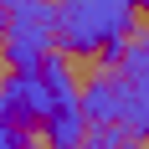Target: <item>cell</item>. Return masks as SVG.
<instances>
[{
	"instance_id": "cell-1",
	"label": "cell",
	"mask_w": 149,
	"mask_h": 149,
	"mask_svg": "<svg viewBox=\"0 0 149 149\" xmlns=\"http://www.w3.org/2000/svg\"><path fill=\"white\" fill-rule=\"evenodd\" d=\"M134 36L139 15L129 0H57L52 46H62L67 57H103V67H118Z\"/></svg>"
},
{
	"instance_id": "cell-2",
	"label": "cell",
	"mask_w": 149,
	"mask_h": 149,
	"mask_svg": "<svg viewBox=\"0 0 149 149\" xmlns=\"http://www.w3.org/2000/svg\"><path fill=\"white\" fill-rule=\"evenodd\" d=\"M5 67H36L52 52L57 31V5L52 0H5Z\"/></svg>"
},
{
	"instance_id": "cell-3",
	"label": "cell",
	"mask_w": 149,
	"mask_h": 149,
	"mask_svg": "<svg viewBox=\"0 0 149 149\" xmlns=\"http://www.w3.org/2000/svg\"><path fill=\"white\" fill-rule=\"evenodd\" d=\"M0 108H5L15 123L36 129V123L46 118V108H52V93H46V82H41V67H10L5 82H0Z\"/></svg>"
},
{
	"instance_id": "cell-4",
	"label": "cell",
	"mask_w": 149,
	"mask_h": 149,
	"mask_svg": "<svg viewBox=\"0 0 149 149\" xmlns=\"http://www.w3.org/2000/svg\"><path fill=\"white\" fill-rule=\"evenodd\" d=\"M77 108H82L88 123H118V118H123V77H118V72L93 77L88 88L77 93Z\"/></svg>"
},
{
	"instance_id": "cell-5",
	"label": "cell",
	"mask_w": 149,
	"mask_h": 149,
	"mask_svg": "<svg viewBox=\"0 0 149 149\" xmlns=\"http://www.w3.org/2000/svg\"><path fill=\"white\" fill-rule=\"evenodd\" d=\"M0 149H46L41 134L36 129H26V123H15L5 108H0Z\"/></svg>"
},
{
	"instance_id": "cell-6",
	"label": "cell",
	"mask_w": 149,
	"mask_h": 149,
	"mask_svg": "<svg viewBox=\"0 0 149 149\" xmlns=\"http://www.w3.org/2000/svg\"><path fill=\"white\" fill-rule=\"evenodd\" d=\"M5 10H10V5H5V0H0V31H5Z\"/></svg>"
},
{
	"instance_id": "cell-7",
	"label": "cell",
	"mask_w": 149,
	"mask_h": 149,
	"mask_svg": "<svg viewBox=\"0 0 149 149\" xmlns=\"http://www.w3.org/2000/svg\"><path fill=\"white\" fill-rule=\"evenodd\" d=\"M129 5H134V10H139V5H144V10H149V0H129Z\"/></svg>"
},
{
	"instance_id": "cell-8",
	"label": "cell",
	"mask_w": 149,
	"mask_h": 149,
	"mask_svg": "<svg viewBox=\"0 0 149 149\" xmlns=\"http://www.w3.org/2000/svg\"><path fill=\"white\" fill-rule=\"evenodd\" d=\"M118 149H134V139H123V144H118Z\"/></svg>"
}]
</instances>
